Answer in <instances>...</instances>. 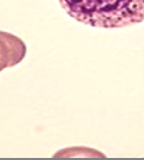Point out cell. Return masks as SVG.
Wrapping results in <instances>:
<instances>
[{
	"label": "cell",
	"mask_w": 144,
	"mask_h": 160,
	"mask_svg": "<svg viewBox=\"0 0 144 160\" xmlns=\"http://www.w3.org/2000/svg\"><path fill=\"white\" fill-rule=\"evenodd\" d=\"M26 54V45L15 34L0 31V72L16 66Z\"/></svg>",
	"instance_id": "2"
},
{
	"label": "cell",
	"mask_w": 144,
	"mask_h": 160,
	"mask_svg": "<svg viewBox=\"0 0 144 160\" xmlns=\"http://www.w3.org/2000/svg\"><path fill=\"white\" fill-rule=\"evenodd\" d=\"M69 16L101 29H120L144 21V0H59Z\"/></svg>",
	"instance_id": "1"
}]
</instances>
